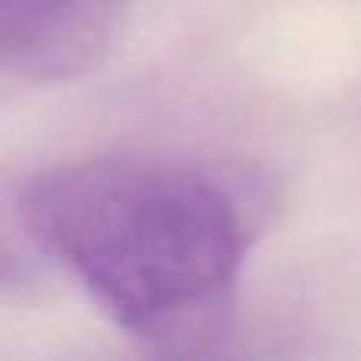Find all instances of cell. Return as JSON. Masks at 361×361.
Wrapping results in <instances>:
<instances>
[{
  "instance_id": "6da1fadb",
  "label": "cell",
  "mask_w": 361,
  "mask_h": 361,
  "mask_svg": "<svg viewBox=\"0 0 361 361\" xmlns=\"http://www.w3.org/2000/svg\"><path fill=\"white\" fill-rule=\"evenodd\" d=\"M19 219L44 254L133 339L209 352L235 320L244 216L212 175L149 156H95L42 171Z\"/></svg>"
},
{
  "instance_id": "3957f363",
  "label": "cell",
  "mask_w": 361,
  "mask_h": 361,
  "mask_svg": "<svg viewBox=\"0 0 361 361\" xmlns=\"http://www.w3.org/2000/svg\"><path fill=\"white\" fill-rule=\"evenodd\" d=\"M23 276H25L23 257L13 250L10 238L0 228V286H16V282H23Z\"/></svg>"
},
{
  "instance_id": "7a4b0ae2",
  "label": "cell",
  "mask_w": 361,
  "mask_h": 361,
  "mask_svg": "<svg viewBox=\"0 0 361 361\" xmlns=\"http://www.w3.org/2000/svg\"><path fill=\"white\" fill-rule=\"evenodd\" d=\"M127 0H0V73L76 80L105 61Z\"/></svg>"
}]
</instances>
